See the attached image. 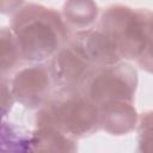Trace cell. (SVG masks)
Returning <instances> with one entry per match:
<instances>
[{
	"label": "cell",
	"mask_w": 153,
	"mask_h": 153,
	"mask_svg": "<svg viewBox=\"0 0 153 153\" xmlns=\"http://www.w3.org/2000/svg\"><path fill=\"white\" fill-rule=\"evenodd\" d=\"M11 31L23 61L41 63L50 60L71 39L69 27L54 8L26 4L11 19Z\"/></svg>",
	"instance_id": "1"
},
{
	"label": "cell",
	"mask_w": 153,
	"mask_h": 153,
	"mask_svg": "<svg viewBox=\"0 0 153 153\" xmlns=\"http://www.w3.org/2000/svg\"><path fill=\"white\" fill-rule=\"evenodd\" d=\"M35 124H50L78 141L100 129L99 108L81 90L56 88L38 109Z\"/></svg>",
	"instance_id": "2"
},
{
	"label": "cell",
	"mask_w": 153,
	"mask_h": 153,
	"mask_svg": "<svg viewBox=\"0 0 153 153\" xmlns=\"http://www.w3.org/2000/svg\"><path fill=\"white\" fill-rule=\"evenodd\" d=\"M152 26V11L120 4L106 7L97 25L115 44L122 60L129 61H136L143 53Z\"/></svg>",
	"instance_id": "3"
},
{
	"label": "cell",
	"mask_w": 153,
	"mask_h": 153,
	"mask_svg": "<svg viewBox=\"0 0 153 153\" xmlns=\"http://www.w3.org/2000/svg\"><path fill=\"white\" fill-rule=\"evenodd\" d=\"M137 87V71L128 62L94 68L81 86V92L98 108L111 100L133 102Z\"/></svg>",
	"instance_id": "4"
},
{
	"label": "cell",
	"mask_w": 153,
	"mask_h": 153,
	"mask_svg": "<svg viewBox=\"0 0 153 153\" xmlns=\"http://www.w3.org/2000/svg\"><path fill=\"white\" fill-rule=\"evenodd\" d=\"M10 87L16 102L26 109L42 108L55 87L48 62L33 63L19 69L10 80Z\"/></svg>",
	"instance_id": "5"
},
{
	"label": "cell",
	"mask_w": 153,
	"mask_h": 153,
	"mask_svg": "<svg viewBox=\"0 0 153 153\" xmlns=\"http://www.w3.org/2000/svg\"><path fill=\"white\" fill-rule=\"evenodd\" d=\"M51 79L55 88L80 90L93 67L69 42L49 61Z\"/></svg>",
	"instance_id": "6"
},
{
	"label": "cell",
	"mask_w": 153,
	"mask_h": 153,
	"mask_svg": "<svg viewBox=\"0 0 153 153\" xmlns=\"http://www.w3.org/2000/svg\"><path fill=\"white\" fill-rule=\"evenodd\" d=\"M69 43L96 68L122 61L115 44L98 27L76 31Z\"/></svg>",
	"instance_id": "7"
},
{
	"label": "cell",
	"mask_w": 153,
	"mask_h": 153,
	"mask_svg": "<svg viewBox=\"0 0 153 153\" xmlns=\"http://www.w3.org/2000/svg\"><path fill=\"white\" fill-rule=\"evenodd\" d=\"M100 129L116 136L126 135L133 131L139 121L133 102L111 100L99 106Z\"/></svg>",
	"instance_id": "8"
},
{
	"label": "cell",
	"mask_w": 153,
	"mask_h": 153,
	"mask_svg": "<svg viewBox=\"0 0 153 153\" xmlns=\"http://www.w3.org/2000/svg\"><path fill=\"white\" fill-rule=\"evenodd\" d=\"M32 149L39 152H75L78 151L76 140L69 137L50 124H36L32 130Z\"/></svg>",
	"instance_id": "9"
},
{
	"label": "cell",
	"mask_w": 153,
	"mask_h": 153,
	"mask_svg": "<svg viewBox=\"0 0 153 153\" xmlns=\"http://www.w3.org/2000/svg\"><path fill=\"white\" fill-rule=\"evenodd\" d=\"M62 17L69 29L85 30L98 17V6L94 0H66Z\"/></svg>",
	"instance_id": "10"
},
{
	"label": "cell",
	"mask_w": 153,
	"mask_h": 153,
	"mask_svg": "<svg viewBox=\"0 0 153 153\" xmlns=\"http://www.w3.org/2000/svg\"><path fill=\"white\" fill-rule=\"evenodd\" d=\"M32 130H25L4 121L1 124V149L10 152H33Z\"/></svg>",
	"instance_id": "11"
},
{
	"label": "cell",
	"mask_w": 153,
	"mask_h": 153,
	"mask_svg": "<svg viewBox=\"0 0 153 153\" xmlns=\"http://www.w3.org/2000/svg\"><path fill=\"white\" fill-rule=\"evenodd\" d=\"M22 60L13 32L8 27L1 29V76H6Z\"/></svg>",
	"instance_id": "12"
},
{
	"label": "cell",
	"mask_w": 153,
	"mask_h": 153,
	"mask_svg": "<svg viewBox=\"0 0 153 153\" xmlns=\"http://www.w3.org/2000/svg\"><path fill=\"white\" fill-rule=\"evenodd\" d=\"M137 151L153 153V110L139 116L137 121Z\"/></svg>",
	"instance_id": "13"
},
{
	"label": "cell",
	"mask_w": 153,
	"mask_h": 153,
	"mask_svg": "<svg viewBox=\"0 0 153 153\" xmlns=\"http://www.w3.org/2000/svg\"><path fill=\"white\" fill-rule=\"evenodd\" d=\"M136 63L141 69H143L147 73L153 74V26L149 32V37L146 44V48L141 56L136 60Z\"/></svg>",
	"instance_id": "14"
},
{
	"label": "cell",
	"mask_w": 153,
	"mask_h": 153,
	"mask_svg": "<svg viewBox=\"0 0 153 153\" xmlns=\"http://www.w3.org/2000/svg\"><path fill=\"white\" fill-rule=\"evenodd\" d=\"M1 93H2V106H1V111H2V116L5 117L7 115V112L12 109L13 103L16 102L11 87H10V80L6 76H1Z\"/></svg>",
	"instance_id": "15"
}]
</instances>
